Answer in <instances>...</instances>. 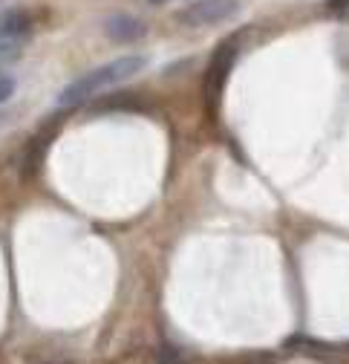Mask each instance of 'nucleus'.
<instances>
[{
    "instance_id": "1",
    "label": "nucleus",
    "mask_w": 349,
    "mask_h": 364,
    "mask_svg": "<svg viewBox=\"0 0 349 364\" xmlns=\"http://www.w3.org/2000/svg\"><path fill=\"white\" fill-rule=\"evenodd\" d=\"M145 67H148V58L145 55H121V58H113V61H107V64H101V67H96L90 73L78 75L75 81H70L61 90V93H58L55 105L58 107H78L81 102L99 96L101 90L116 87V84H121L127 78L139 75Z\"/></svg>"
},
{
    "instance_id": "2",
    "label": "nucleus",
    "mask_w": 349,
    "mask_h": 364,
    "mask_svg": "<svg viewBox=\"0 0 349 364\" xmlns=\"http://www.w3.org/2000/svg\"><path fill=\"white\" fill-rule=\"evenodd\" d=\"M234 61H237L234 41H223L220 47H216V53L211 55V64H208V73H205V107H208V113H214L216 105H220L223 87L231 75Z\"/></svg>"
},
{
    "instance_id": "3",
    "label": "nucleus",
    "mask_w": 349,
    "mask_h": 364,
    "mask_svg": "<svg viewBox=\"0 0 349 364\" xmlns=\"http://www.w3.org/2000/svg\"><path fill=\"white\" fill-rule=\"evenodd\" d=\"M237 15H240V0H191L185 9H179L177 21L182 26H214Z\"/></svg>"
},
{
    "instance_id": "4",
    "label": "nucleus",
    "mask_w": 349,
    "mask_h": 364,
    "mask_svg": "<svg viewBox=\"0 0 349 364\" xmlns=\"http://www.w3.org/2000/svg\"><path fill=\"white\" fill-rule=\"evenodd\" d=\"M148 32V23L136 15H124V12H116L104 21V35L116 43H133L139 38H145Z\"/></svg>"
},
{
    "instance_id": "5",
    "label": "nucleus",
    "mask_w": 349,
    "mask_h": 364,
    "mask_svg": "<svg viewBox=\"0 0 349 364\" xmlns=\"http://www.w3.org/2000/svg\"><path fill=\"white\" fill-rule=\"evenodd\" d=\"M32 29V15L26 9H4L0 12V38L18 41Z\"/></svg>"
},
{
    "instance_id": "6",
    "label": "nucleus",
    "mask_w": 349,
    "mask_h": 364,
    "mask_svg": "<svg viewBox=\"0 0 349 364\" xmlns=\"http://www.w3.org/2000/svg\"><path fill=\"white\" fill-rule=\"evenodd\" d=\"M21 55H23V50H21V43H18V41L0 38V67H9V64H15Z\"/></svg>"
},
{
    "instance_id": "7",
    "label": "nucleus",
    "mask_w": 349,
    "mask_h": 364,
    "mask_svg": "<svg viewBox=\"0 0 349 364\" xmlns=\"http://www.w3.org/2000/svg\"><path fill=\"white\" fill-rule=\"evenodd\" d=\"M326 12L343 23H349V0H326Z\"/></svg>"
},
{
    "instance_id": "8",
    "label": "nucleus",
    "mask_w": 349,
    "mask_h": 364,
    "mask_svg": "<svg viewBox=\"0 0 349 364\" xmlns=\"http://www.w3.org/2000/svg\"><path fill=\"white\" fill-rule=\"evenodd\" d=\"M156 364H185V358L179 355L177 347H165V350L159 353V361H156Z\"/></svg>"
},
{
    "instance_id": "9",
    "label": "nucleus",
    "mask_w": 349,
    "mask_h": 364,
    "mask_svg": "<svg viewBox=\"0 0 349 364\" xmlns=\"http://www.w3.org/2000/svg\"><path fill=\"white\" fill-rule=\"evenodd\" d=\"M15 93V78L12 75H0V105L9 102Z\"/></svg>"
},
{
    "instance_id": "10",
    "label": "nucleus",
    "mask_w": 349,
    "mask_h": 364,
    "mask_svg": "<svg viewBox=\"0 0 349 364\" xmlns=\"http://www.w3.org/2000/svg\"><path fill=\"white\" fill-rule=\"evenodd\" d=\"M150 4H153V6H162V4H167V0H150Z\"/></svg>"
}]
</instances>
